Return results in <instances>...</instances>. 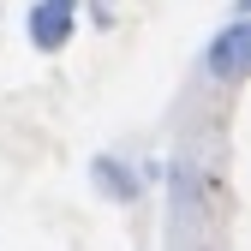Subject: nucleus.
I'll return each mask as SVG.
<instances>
[{"instance_id": "obj_1", "label": "nucleus", "mask_w": 251, "mask_h": 251, "mask_svg": "<svg viewBox=\"0 0 251 251\" xmlns=\"http://www.w3.org/2000/svg\"><path fill=\"white\" fill-rule=\"evenodd\" d=\"M203 78L222 84V90H233V84L251 78V24H245V18H227V24L203 42Z\"/></svg>"}, {"instance_id": "obj_2", "label": "nucleus", "mask_w": 251, "mask_h": 251, "mask_svg": "<svg viewBox=\"0 0 251 251\" xmlns=\"http://www.w3.org/2000/svg\"><path fill=\"white\" fill-rule=\"evenodd\" d=\"M24 36L36 42L42 54H60L78 36V0H30L24 12Z\"/></svg>"}, {"instance_id": "obj_3", "label": "nucleus", "mask_w": 251, "mask_h": 251, "mask_svg": "<svg viewBox=\"0 0 251 251\" xmlns=\"http://www.w3.org/2000/svg\"><path fill=\"white\" fill-rule=\"evenodd\" d=\"M90 185H96L102 198H114V203H138L144 198V179L132 174V162H120V155H90Z\"/></svg>"}]
</instances>
